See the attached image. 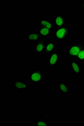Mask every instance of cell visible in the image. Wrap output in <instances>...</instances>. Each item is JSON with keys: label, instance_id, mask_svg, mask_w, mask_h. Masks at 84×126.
<instances>
[{"label": "cell", "instance_id": "cell-5", "mask_svg": "<svg viewBox=\"0 0 84 126\" xmlns=\"http://www.w3.org/2000/svg\"><path fill=\"white\" fill-rule=\"evenodd\" d=\"M82 45L80 44H71L68 49L67 54L68 57L76 58L81 50Z\"/></svg>", "mask_w": 84, "mask_h": 126}, {"label": "cell", "instance_id": "cell-18", "mask_svg": "<svg viewBox=\"0 0 84 126\" xmlns=\"http://www.w3.org/2000/svg\"></svg>", "mask_w": 84, "mask_h": 126}, {"label": "cell", "instance_id": "cell-3", "mask_svg": "<svg viewBox=\"0 0 84 126\" xmlns=\"http://www.w3.org/2000/svg\"><path fill=\"white\" fill-rule=\"evenodd\" d=\"M61 60V55L57 51H54L47 59V68L53 69L58 67Z\"/></svg>", "mask_w": 84, "mask_h": 126}, {"label": "cell", "instance_id": "cell-17", "mask_svg": "<svg viewBox=\"0 0 84 126\" xmlns=\"http://www.w3.org/2000/svg\"><path fill=\"white\" fill-rule=\"evenodd\" d=\"M83 41H84V40H83Z\"/></svg>", "mask_w": 84, "mask_h": 126}, {"label": "cell", "instance_id": "cell-15", "mask_svg": "<svg viewBox=\"0 0 84 126\" xmlns=\"http://www.w3.org/2000/svg\"><path fill=\"white\" fill-rule=\"evenodd\" d=\"M48 122L44 121H39L37 124V126H48Z\"/></svg>", "mask_w": 84, "mask_h": 126}, {"label": "cell", "instance_id": "cell-16", "mask_svg": "<svg viewBox=\"0 0 84 126\" xmlns=\"http://www.w3.org/2000/svg\"><path fill=\"white\" fill-rule=\"evenodd\" d=\"M81 6L82 9H83V10H84V2L82 4Z\"/></svg>", "mask_w": 84, "mask_h": 126}, {"label": "cell", "instance_id": "cell-7", "mask_svg": "<svg viewBox=\"0 0 84 126\" xmlns=\"http://www.w3.org/2000/svg\"><path fill=\"white\" fill-rule=\"evenodd\" d=\"M71 69L74 75H80L81 73L82 66L77 61H71Z\"/></svg>", "mask_w": 84, "mask_h": 126}, {"label": "cell", "instance_id": "cell-9", "mask_svg": "<svg viewBox=\"0 0 84 126\" xmlns=\"http://www.w3.org/2000/svg\"><path fill=\"white\" fill-rule=\"evenodd\" d=\"M14 87L18 91H26L28 90V85L23 81L15 80Z\"/></svg>", "mask_w": 84, "mask_h": 126}, {"label": "cell", "instance_id": "cell-2", "mask_svg": "<svg viewBox=\"0 0 84 126\" xmlns=\"http://www.w3.org/2000/svg\"><path fill=\"white\" fill-rule=\"evenodd\" d=\"M44 79V72L40 69L32 70L30 74V81L32 84H39Z\"/></svg>", "mask_w": 84, "mask_h": 126}, {"label": "cell", "instance_id": "cell-4", "mask_svg": "<svg viewBox=\"0 0 84 126\" xmlns=\"http://www.w3.org/2000/svg\"><path fill=\"white\" fill-rule=\"evenodd\" d=\"M67 22L64 15L62 13H55L54 25L55 27H61L65 25Z\"/></svg>", "mask_w": 84, "mask_h": 126}, {"label": "cell", "instance_id": "cell-11", "mask_svg": "<svg viewBox=\"0 0 84 126\" xmlns=\"http://www.w3.org/2000/svg\"><path fill=\"white\" fill-rule=\"evenodd\" d=\"M37 32L39 34H40L42 37H47L50 35L52 30L46 27H40L37 29Z\"/></svg>", "mask_w": 84, "mask_h": 126}, {"label": "cell", "instance_id": "cell-13", "mask_svg": "<svg viewBox=\"0 0 84 126\" xmlns=\"http://www.w3.org/2000/svg\"><path fill=\"white\" fill-rule=\"evenodd\" d=\"M42 39H43V37L38 33H28L27 34V40L28 41H35Z\"/></svg>", "mask_w": 84, "mask_h": 126}, {"label": "cell", "instance_id": "cell-12", "mask_svg": "<svg viewBox=\"0 0 84 126\" xmlns=\"http://www.w3.org/2000/svg\"><path fill=\"white\" fill-rule=\"evenodd\" d=\"M40 27H46L51 30L52 31L54 29V25L53 23L50 20L46 19H42L40 21Z\"/></svg>", "mask_w": 84, "mask_h": 126}, {"label": "cell", "instance_id": "cell-10", "mask_svg": "<svg viewBox=\"0 0 84 126\" xmlns=\"http://www.w3.org/2000/svg\"><path fill=\"white\" fill-rule=\"evenodd\" d=\"M55 49V42L53 40H49L45 44L44 53L50 54L53 52Z\"/></svg>", "mask_w": 84, "mask_h": 126}, {"label": "cell", "instance_id": "cell-1", "mask_svg": "<svg viewBox=\"0 0 84 126\" xmlns=\"http://www.w3.org/2000/svg\"><path fill=\"white\" fill-rule=\"evenodd\" d=\"M71 35V29L69 26L64 25L57 27L54 32V37L57 40L65 41Z\"/></svg>", "mask_w": 84, "mask_h": 126}, {"label": "cell", "instance_id": "cell-8", "mask_svg": "<svg viewBox=\"0 0 84 126\" xmlns=\"http://www.w3.org/2000/svg\"><path fill=\"white\" fill-rule=\"evenodd\" d=\"M57 89L62 94H68V85L63 81H60L57 83Z\"/></svg>", "mask_w": 84, "mask_h": 126}, {"label": "cell", "instance_id": "cell-14", "mask_svg": "<svg viewBox=\"0 0 84 126\" xmlns=\"http://www.w3.org/2000/svg\"><path fill=\"white\" fill-rule=\"evenodd\" d=\"M76 59L78 60L84 62V45H82L81 50Z\"/></svg>", "mask_w": 84, "mask_h": 126}, {"label": "cell", "instance_id": "cell-6", "mask_svg": "<svg viewBox=\"0 0 84 126\" xmlns=\"http://www.w3.org/2000/svg\"><path fill=\"white\" fill-rule=\"evenodd\" d=\"M46 43V41L44 39H41L38 40L33 46L34 51L38 54H43Z\"/></svg>", "mask_w": 84, "mask_h": 126}]
</instances>
